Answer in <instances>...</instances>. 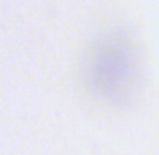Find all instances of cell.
<instances>
[{
	"instance_id": "cell-1",
	"label": "cell",
	"mask_w": 159,
	"mask_h": 155,
	"mask_svg": "<svg viewBox=\"0 0 159 155\" xmlns=\"http://www.w3.org/2000/svg\"><path fill=\"white\" fill-rule=\"evenodd\" d=\"M83 75L89 89L111 101H123L141 75V54L127 30L107 32L85 57Z\"/></svg>"
}]
</instances>
